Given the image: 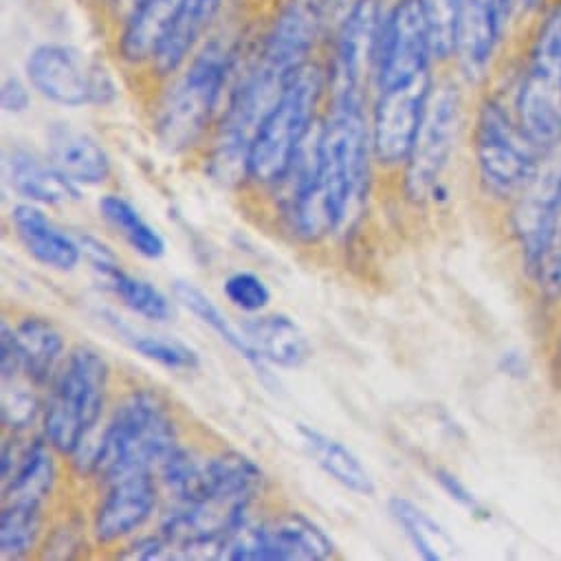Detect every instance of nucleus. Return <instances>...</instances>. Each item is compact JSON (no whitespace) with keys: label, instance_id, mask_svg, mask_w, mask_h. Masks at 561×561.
Wrapping results in <instances>:
<instances>
[{"label":"nucleus","instance_id":"f257e3e1","mask_svg":"<svg viewBox=\"0 0 561 561\" xmlns=\"http://www.w3.org/2000/svg\"><path fill=\"white\" fill-rule=\"evenodd\" d=\"M375 154L370 139V102L327 100L285 183L283 216L305 244H320L344 233L370 194Z\"/></svg>","mask_w":561,"mask_h":561},{"label":"nucleus","instance_id":"f03ea898","mask_svg":"<svg viewBox=\"0 0 561 561\" xmlns=\"http://www.w3.org/2000/svg\"><path fill=\"white\" fill-rule=\"evenodd\" d=\"M262 8L229 5L214 34L152 100V135L161 150L181 157L203 150L225 108L231 84L249 56Z\"/></svg>","mask_w":561,"mask_h":561},{"label":"nucleus","instance_id":"7ed1b4c3","mask_svg":"<svg viewBox=\"0 0 561 561\" xmlns=\"http://www.w3.org/2000/svg\"><path fill=\"white\" fill-rule=\"evenodd\" d=\"M179 445V423L163 397L135 388L71 460L82 478L104 484L126 473L157 471Z\"/></svg>","mask_w":561,"mask_h":561},{"label":"nucleus","instance_id":"20e7f679","mask_svg":"<svg viewBox=\"0 0 561 561\" xmlns=\"http://www.w3.org/2000/svg\"><path fill=\"white\" fill-rule=\"evenodd\" d=\"M329 100L324 58L305 65L260 122L247 161V185L275 192L291 172L302 144L322 119Z\"/></svg>","mask_w":561,"mask_h":561},{"label":"nucleus","instance_id":"39448f33","mask_svg":"<svg viewBox=\"0 0 561 561\" xmlns=\"http://www.w3.org/2000/svg\"><path fill=\"white\" fill-rule=\"evenodd\" d=\"M471 159L480 196L497 216L533 183L550 154L522 130L508 98L484 93L471 122Z\"/></svg>","mask_w":561,"mask_h":561},{"label":"nucleus","instance_id":"423d86ee","mask_svg":"<svg viewBox=\"0 0 561 561\" xmlns=\"http://www.w3.org/2000/svg\"><path fill=\"white\" fill-rule=\"evenodd\" d=\"M111 364L93 346L69 351L62 368L47 388L41 434L62 458H73L102 427L108 394Z\"/></svg>","mask_w":561,"mask_h":561},{"label":"nucleus","instance_id":"0eeeda50","mask_svg":"<svg viewBox=\"0 0 561 561\" xmlns=\"http://www.w3.org/2000/svg\"><path fill=\"white\" fill-rule=\"evenodd\" d=\"M506 98L526 137L541 152H557L561 148V5L539 23Z\"/></svg>","mask_w":561,"mask_h":561},{"label":"nucleus","instance_id":"6e6552de","mask_svg":"<svg viewBox=\"0 0 561 561\" xmlns=\"http://www.w3.org/2000/svg\"><path fill=\"white\" fill-rule=\"evenodd\" d=\"M460 78H436L425 108V117L414 141V148L403 165L401 194L416 209L432 207V196L440 185H447L445 174L451 165L456 144L462 128V89Z\"/></svg>","mask_w":561,"mask_h":561},{"label":"nucleus","instance_id":"1a4fd4ad","mask_svg":"<svg viewBox=\"0 0 561 561\" xmlns=\"http://www.w3.org/2000/svg\"><path fill=\"white\" fill-rule=\"evenodd\" d=\"M561 207V148L541 165L533 183L500 214L506 244L528 296L535 289Z\"/></svg>","mask_w":561,"mask_h":561},{"label":"nucleus","instance_id":"9d476101","mask_svg":"<svg viewBox=\"0 0 561 561\" xmlns=\"http://www.w3.org/2000/svg\"><path fill=\"white\" fill-rule=\"evenodd\" d=\"M25 76L36 95L62 108H104L117 100L108 69L69 43H41L25 60Z\"/></svg>","mask_w":561,"mask_h":561},{"label":"nucleus","instance_id":"9b49d317","mask_svg":"<svg viewBox=\"0 0 561 561\" xmlns=\"http://www.w3.org/2000/svg\"><path fill=\"white\" fill-rule=\"evenodd\" d=\"M388 0H357L324 47L329 100H373L375 67Z\"/></svg>","mask_w":561,"mask_h":561},{"label":"nucleus","instance_id":"f8f14e48","mask_svg":"<svg viewBox=\"0 0 561 561\" xmlns=\"http://www.w3.org/2000/svg\"><path fill=\"white\" fill-rule=\"evenodd\" d=\"M331 535L307 513L287 511L264 522L242 524L225 548L231 561H324L335 557Z\"/></svg>","mask_w":561,"mask_h":561},{"label":"nucleus","instance_id":"ddd939ff","mask_svg":"<svg viewBox=\"0 0 561 561\" xmlns=\"http://www.w3.org/2000/svg\"><path fill=\"white\" fill-rule=\"evenodd\" d=\"M434 82L436 76L430 71L410 82L373 93L370 139L377 168L386 172L403 170L419 137Z\"/></svg>","mask_w":561,"mask_h":561},{"label":"nucleus","instance_id":"4468645a","mask_svg":"<svg viewBox=\"0 0 561 561\" xmlns=\"http://www.w3.org/2000/svg\"><path fill=\"white\" fill-rule=\"evenodd\" d=\"M438 69L423 0H388L375 67L373 93Z\"/></svg>","mask_w":561,"mask_h":561},{"label":"nucleus","instance_id":"2eb2a0df","mask_svg":"<svg viewBox=\"0 0 561 561\" xmlns=\"http://www.w3.org/2000/svg\"><path fill=\"white\" fill-rule=\"evenodd\" d=\"M102 493L91 511V541L98 548L122 546L154 517L161 500L157 471H135L100 484Z\"/></svg>","mask_w":561,"mask_h":561},{"label":"nucleus","instance_id":"dca6fc26","mask_svg":"<svg viewBox=\"0 0 561 561\" xmlns=\"http://www.w3.org/2000/svg\"><path fill=\"white\" fill-rule=\"evenodd\" d=\"M511 10L513 0H460L451 65L462 82L480 84L489 78Z\"/></svg>","mask_w":561,"mask_h":561},{"label":"nucleus","instance_id":"f3484780","mask_svg":"<svg viewBox=\"0 0 561 561\" xmlns=\"http://www.w3.org/2000/svg\"><path fill=\"white\" fill-rule=\"evenodd\" d=\"M183 0H137L128 16L106 36L119 71L139 82L165 43Z\"/></svg>","mask_w":561,"mask_h":561},{"label":"nucleus","instance_id":"a211bd4d","mask_svg":"<svg viewBox=\"0 0 561 561\" xmlns=\"http://www.w3.org/2000/svg\"><path fill=\"white\" fill-rule=\"evenodd\" d=\"M231 0H183V5L174 19V25L154 56L148 71L141 76L137 87H146L150 98L172 80L187 60L198 51V47L214 34V30L225 19Z\"/></svg>","mask_w":561,"mask_h":561},{"label":"nucleus","instance_id":"6ab92c4d","mask_svg":"<svg viewBox=\"0 0 561 561\" xmlns=\"http://www.w3.org/2000/svg\"><path fill=\"white\" fill-rule=\"evenodd\" d=\"M82 244L84 255L89 257L93 273L98 277V283L119 300L124 309L130 313L154 322V324H165L172 322L174 318V305L172 300L148 279L133 275L126 271L119 262L117 255L98 238L93 236H80L78 238Z\"/></svg>","mask_w":561,"mask_h":561},{"label":"nucleus","instance_id":"aec40b11","mask_svg":"<svg viewBox=\"0 0 561 561\" xmlns=\"http://www.w3.org/2000/svg\"><path fill=\"white\" fill-rule=\"evenodd\" d=\"M10 222L23 249L43 266L71 273L82 262V244L78 238L62 231L36 203H16L10 211Z\"/></svg>","mask_w":561,"mask_h":561},{"label":"nucleus","instance_id":"412c9836","mask_svg":"<svg viewBox=\"0 0 561 561\" xmlns=\"http://www.w3.org/2000/svg\"><path fill=\"white\" fill-rule=\"evenodd\" d=\"M47 159L76 185L98 187L113 176V161L106 148L87 130L67 122L47 128Z\"/></svg>","mask_w":561,"mask_h":561},{"label":"nucleus","instance_id":"4be33fe9","mask_svg":"<svg viewBox=\"0 0 561 561\" xmlns=\"http://www.w3.org/2000/svg\"><path fill=\"white\" fill-rule=\"evenodd\" d=\"M5 172L12 190L36 205H71L82 201V190L67 179L47 157L25 146H10L5 150Z\"/></svg>","mask_w":561,"mask_h":561},{"label":"nucleus","instance_id":"5701e85b","mask_svg":"<svg viewBox=\"0 0 561 561\" xmlns=\"http://www.w3.org/2000/svg\"><path fill=\"white\" fill-rule=\"evenodd\" d=\"M240 329L264 366L296 370L313 355L307 333L285 313H257Z\"/></svg>","mask_w":561,"mask_h":561},{"label":"nucleus","instance_id":"b1692460","mask_svg":"<svg viewBox=\"0 0 561 561\" xmlns=\"http://www.w3.org/2000/svg\"><path fill=\"white\" fill-rule=\"evenodd\" d=\"M16 337L23 353L25 381L38 390L49 388L69 355L62 331L49 318L32 313L19 320Z\"/></svg>","mask_w":561,"mask_h":561},{"label":"nucleus","instance_id":"393cba45","mask_svg":"<svg viewBox=\"0 0 561 561\" xmlns=\"http://www.w3.org/2000/svg\"><path fill=\"white\" fill-rule=\"evenodd\" d=\"M49 504L30 497H3L0 513V552L19 561L41 550L47 535Z\"/></svg>","mask_w":561,"mask_h":561},{"label":"nucleus","instance_id":"a878e982","mask_svg":"<svg viewBox=\"0 0 561 561\" xmlns=\"http://www.w3.org/2000/svg\"><path fill=\"white\" fill-rule=\"evenodd\" d=\"M298 432L311 458L329 478L357 495H375V480L351 447L309 425H300Z\"/></svg>","mask_w":561,"mask_h":561},{"label":"nucleus","instance_id":"bb28decb","mask_svg":"<svg viewBox=\"0 0 561 561\" xmlns=\"http://www.w3.org/2000/svg\"><path fill=\"white\" fill-rule=\"evenodd\" d=\"M172 294H174V300L185 311H190L203 327L211 329V333H216V337L222 344H227L240 359H244L249 366H253L257 370V375L266 377V366L253 353L242 329L233 327L231 320L222 313V309L207 294H203L196 285L185 283V279H176V283L172 285Z\"/></svg>","mask_w":561,"mask_h":561},{"label":"nucleus","instance_id":"cd10ccee","mask_svg":"<svg viewBox=\"0 0 561 561\" xmlns=\"http://www.w3.org/2000/svg\"><path fill=\"white\" fill-rule=\"evenodd\" d=\"M102 220L141 257L146 260H161L168 251L165 238L159 233L157 227H152L139 209L124 198L122 194H104L98 201Z\"/></svg>","mask_w":561,"mask_h":561},{"label":"nucleus","instance_id":"c85d7f7f","mask_svg":"<svg viewBox=\"0 0 561 561\" xmlns=\"http://www.w3.org/2000/svg\"><path fill=\"white\" fill-rule=\"evenodd\" d=\"M388 511L421 559L438 561L454 554L456 546L451 537L419 504L403 495H394L388 502Z\"/></svg>","mask_w":561,"mask_h":561},{"label":"nucleus","instance_id":"c756f323","mask_svg":"<svg viewBox=\"0 0 561 561\" xmlns=\"http://www.w3.org/2000/svg\"><path fill=\"white\" fill-rule=\"evenodd\" d=\"M528 298L537 313V322L541 324V335H543L554 311L561 305V207H559L557 225L552 231V240H550L539 279Z\"/></svg>","mask_w":561,"mask_h":561},{"label":"nucleus","instance_id":"7c9ffc66","mask_svg":"<svg viewBox=\"0 0 561 561\" xmlns=\"http://www.w3.org/2000/svg\"><path fill=\"white\" fill-rule=\"evenodd\" d=\"M38 388L30 381L8 383L3 386V427L10 434H30L36 423L43 421L45 399L38 397Z\"/></svg>","mask_w":561,"mask_h":561},{"label":"nucleus","instance_id":"2f4dec72","mask_svg":"<svg viewBox=\"0 0 561 561\" xmlns=\"http://www.w3.org/2000/svg\"><path fill=\"white\" fill-rule=\"evenodd\" d=\"M130 346L144 359L159 364L161 368H168V370L194 373L201 366V357L194 348L163 335H133Z\"/></svg>","mask_w":561,"mask_h":561},{"label":"nucleus","instance_id":"473e14b6","mask_svg":"<svg viewBox=\"0 0 561 561\" xmlns=\"http://www.w3.org/2000/svg\"><path fill=\"white\" fill-rule=\"evenodd\" d=\"M225 300L240 313L257 316L271 305V289L253 271H233L222 283Z\"/></svg>","mask_w":561,"mask_h":561},{"label":"nucleus","instance_id":"72a5a7b5","mask_svg":"<svg viewBox=\"0 0 561 561\" xmlns=\"http://www.w3.org/2000/svg\"><path fill=\"white\" fill-rule=\"evenodd\" d=\"M460 0H423L432 30V51L436 67H447L454 60V27Z\"/></svg>","mask_w":561,"mask_h":561},{"label":"nucleus","instance_id":"f704fd0d","mask_svg":"<svg viewBox=\"0 0 561 561\" xmlns=\"http://www.w3.org/2000/svg\"><path fill=\"white\" fill-rule=\"evenodd\" d=\"M87 537H91V528H87L82 519H65L62 524L47 528L41 554L45 559H73L82 552Z\"/></svg>","mask_w":561,"mask_h":561},{"label":"nucleus","instance_id":"c9c22d12","mask_svg":"<svg viewBox=\"0 0 561 561\" xmlns=\"http://www.w3.org/2000/svg\"><path fill=\"white\" fill-rule=\"evenodd\" d=\"M434 482L443 489V493L451 502H456L460 508H465L471 517L482 519V522L491 519V511L486 508V504L454 471H449L445 467H436L434 469Z\"/></svg>","mask_w":561,"mask_h":561},{"label":"nucleus","instance_id":"e433bc0d","mask_svg":"<svg viewBox=\"0 0 561 561\" xmlns=\"http://www.w3.org/2000/svg\"><path fill=\"white\" fill-rule=\"evenodd\" d=\"M0 375L3 386L14 381H25L23 377V353L16 337V327H10L8 320L0 324Z\"/></svg>","mask_w":561,"mask_h":561},{"label":"nucleus","instance_id":"4c0bfd02","mask_svg":"<svg viewBox=\"0 0 561 561\" xmlns=\"http://www.w3.org/2000/svg\"><path fill=\"white\" fill-rule=\"evenodd\" d=\"M34 102V89L30 80H23L19 76H8L0 87V104L8 115H23L32 108Z\"/></svg>","mask_w":561,"mask_h":561},{"label":"nucleus","instance_id":"58836bf2","mask_svg":"<svg viewBox=\"0 0 561 561\" xmlns=\"http://www.w3.org/2000/svg\"><path fill=\"white\" fill-rule=\"evenodd\" d=\"M497 368H500L502 375H506V377H511V379H526V377H528V364H526V359H524L519 353H513V351H508V353H504V355L500 357Z\"/></svg>","mask_w":561,"mask_h":561},{"label":"nucleus","instance_id":"ea45409f","mask_svg":"<svg viewBox=\"0 0 561 561\" xmlns=\"http://www.w3.org/2000/svg\"><path fill=\"white\" fill-rule=\"evenodd\" d=\"M231 3L240 8H264L266 0H231Z\"/></svg>","mask_w":561,"mask_h":561},{"label":"nucleus","instance_id":"a19ab883","mask_svg":"<svg viewBox=\"0 0 561 561\" xmlns=\"http://www.w3.org/2000/svg\"><path fill=\"white\" fill-rule=\"evenodd\" d=\"M541 3H543V0H522V5H524L526 10H537Z\"/></svg>","mask_w":561,"mask_h":561}]
</instances>
